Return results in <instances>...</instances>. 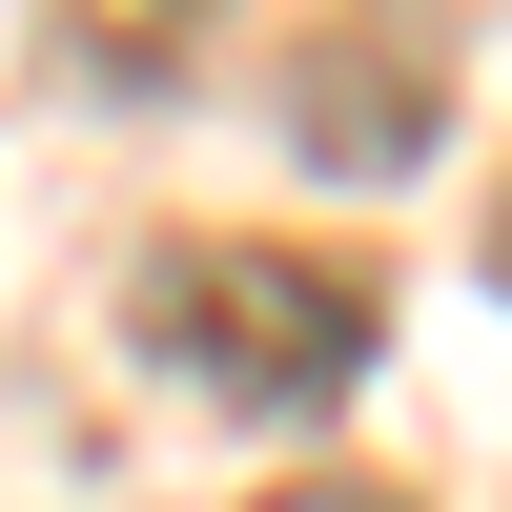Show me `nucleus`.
<instances>
[{
	"label": "nucleus",
	"mask_w": 512,
	"mask_h": 512,
	"mask_svg": "<svg viewBox=\"0 0 512 512\" xmlns=\"http://www.w3.org/2000/svg\"><path fill=\"white\" fill-rule=\"evenodd\" d=\"M123 328H144L164 390H226V410H349L369 349H390V287L349 246H267V226H164L123 267Z\"/></svg>",
	"instance_id": "obj_1"
},
{
	"label": "nucleus",
	"mask_w": 512,
	"mask_h": 512,
	"mask_svg": "<svg viewBox=\"0 0 512 512\" xmlns=\"http://www.w3.org/2000/svg\"><path fill=\"white\" fill-rule=\"evenodd\" d=\"M410 123H431V41H328L308 62V144L328 164H390Z\"/></svg>",
	"instance_id": "obj_2"
},
{
	"label": "nucleus",
	"mask_w": 512,
	"mask_h": 512,
	"mask_svg": "<svg viewBox=\"0 0 512 512\" xmlns=\"http://www.w3.org/2000/svg\"><path fill=\"white\" fill-rule=\"evenodd\" d=\"M185 41H205V0H82V62L103 82H164Z\"/></svg>",
	"instance_id": "obj_3"
},
{
	"label": "nucleus",
	"mask_w": 512,
	"mask_h": 512,
	"mask_svg": "<svg viewBox=\"0 0 512 512\" xmlns=\"http://www.w3.org/2000/svg\"><path fill=\"white\" fill-rule=\"evenodd\" d=\"M267 512H410V492H369V472H308V492H267Z\"/></svg>",
	"instance_id": "obj_4"
},
{
	"label": "nucleus",
	"mask_w": 512,
	"mask_h": 512,
	"mask_svg": "<svg viewBox=\"0 0 512 512\" xmlns=\"http://www.w3.org/2000/svg\"><path fill=\"white\" fill-rule=\"evenodd\" d=\"M492 287H512V205H492Z\"/></svg>",
	"instance_id": "obj_5"
}]
</instances>
